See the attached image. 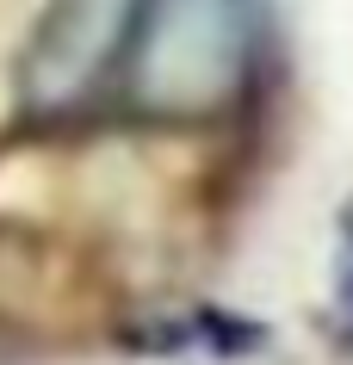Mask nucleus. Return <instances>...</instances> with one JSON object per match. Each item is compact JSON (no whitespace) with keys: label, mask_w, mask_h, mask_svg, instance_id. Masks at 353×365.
<instances>
[{"label":"nucleus","mask_w":353,"mask_h":365,"mask_svg":"<svg viewBox=\"0 0 353 365\" xmlns=\"http://www.w3.org/2000/svg\"><path fill=\"white\" fill-rule=\"evenodd\" d=\"M137 25V0H56L38 25V43L25 56V106L31 112H68L124 62Z\"/></svg>","instance_id":"obj_2"},{"label":"nucleus","mask_w":353,"mask_h":365,"mask_svg":"<svg viewBox=\"0 0 353 365\" xmlns=\"http://www.w3.org/2000/svg\"><path fill=\"white\" fill-rule=\"evenodd\" d=\"M255 68V13L248 0H137L124 43L131 99L149 118H211Z\"/></svg>","instance_id":"obj_1"}]
</instances>
